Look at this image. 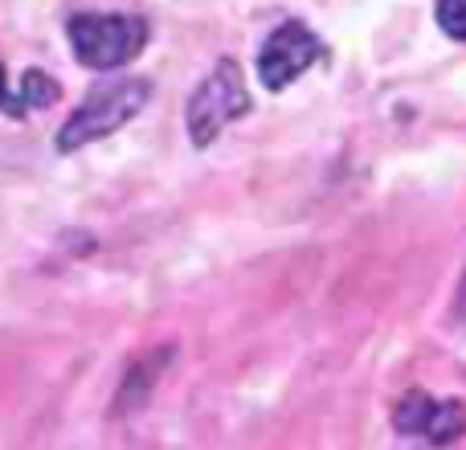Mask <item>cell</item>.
Here are the masks:
<instances>
[{
    "label": "cell",
    "mask_w": 466,
    "mask_h": 450,
    "mask_svg": "<svg viewBox=\"0 0 466 450\" xmlns=\"http://www.w3.org/2000/svg\"><path fill=\"white\" fill-rule=\"evenodd\" d=\"M147 95H152V87H147L144 78H123V82L98 87L95 95L62 123V131H57V139H54L57 152L70 156V152H78V148L95 144V139H106L111 131H119L123 123L144 111Z\"/></svg>",
    "instance_id": "cell-1"
},
{
    "label": "cell",
    "mask_w": 466,
    "mask_h": 450,
    "mask_svg": "<svg viewBox=\"0 0 466 450\" xmlns=\"http://www.w3.org/2000/svg\"><path fill=\"white\" fill-rule=\"evenodd\" d=\"M66 33L78 62L90 70H119L147 46V21L127 13H78Z\"/></svg>",
    "instance_id": "cell-2"
},
{
    "label": "cell",
    "mask_w": 466,
    "mask_h": 450,
    "mask_svg": "<svg viewBox=\"0 0 466 450\" xmlns=\"http://www.w3.org/2000/svg\"><path fill=\"white\" fill-rule=\"evenodd\" d=\"M249 111V90H246V78H241V66L233 57H221L218 66L209 70V78L193 90L188 98V139L197 148H209L221 131L229 128L233 119Z\"/></svg>",
    "instance_id": "cell-3"
},
{
    "label": "cell",
    "mask_w": 466,
    "mask_h": 450,
    "mask_svg": "<svg viewBox=\"0 0 466 450\" xmlns=\"http://www.w3.org/2000/svg\"><path fill=\"white\" fill-rule=\"evenodd\" d=\"M323 54V41L315 37L307 25L287 21L262 41V54H258V78L266 90H287L299 74H307Z\"/></svg>",
    "instance_id": "cell-4"
},
{
    "label": "cell",
    "mask_w": 466,
    "mask_h": 450,
    "mask_svg": "<svg viewBox=\"0 0 466 450\" xmlns=\"http://www.w3.org/2000/svg\"><path fill=\"white\" fill-rule=\"evenodd\" d=\"M172 353H177V348L164 344V348H152L144 361L131 364L127 377H123V385H119V397H115V414H131V410H139V405L152 397L156 381H160L164 369L172 364Z\"/></svg>",
    "instance_id": "cell-5"
},
{
    "label": "cell",
    "mask_w": 466,
    "mask_h": 450,
    "mask_svg": "<svg viewBox=\"0 0 466 450\" xmlns=\"http://www.w3.org/2000/svg\"><path fill=\"white\" fill-rule=\"evenodd\" d=\"M466 430V405L462 402H430L426 414V426H421V438L430 443L446 446V443H459Z\"/></svg>",
    "instance_id": "cell-6"
},
{
    "label": "cell",
    "mask_w": 466,
    "mask_h": 450,
    "mask_svg": "<svg viewBox=\"0 0 466 450\" xmlns=\"http://www.w3.org/2000/svg\"><path fill=\"white\" fill-rule=\"evenodd\" d=\"M57 82L49 78V74H41V70H29L21 78V95H16V107L21 111H41V107H54L57 103Z\"/></svg>",
    "instance_id": "cell-7"
},
{
    "label": "cell",
    "mask_w": 466,
    "mask_h": 450,
    "mask_svg": "<svg viewBox=\"0 0 466 450\" xmlns=\"http://www.w3.org/2000/svg\"><path fill=\"white\" fill-rule=\"evenodd\" d=\"M430 402H434V397H426V394H405V402L397 405V414H393V426L401 430V435H421Z\"/></svg>",
    "instance_id": "cell-8"
},
{
    "label": "cell",
    "mask_w": 466,
    "mask_h": 450,
    "mask_svg": "<svg viewBox=\"0 0 466 450\" xmlns=\"http://www.w3.org/2000/svg\"><path fill=\"white\" fill-rule=\"evenodd\" d=\"M434 16H438V25H442L446 37L466 41V0H438Z\"/></svg>",
    "instance_id": "cell-9"
},
{
    "label": "cell",
    "mask_w": 466,
    "mask_h": 450,
    "mask_svg": "<svg viewBox=\"0 0 466 450\" xmlns=\"http://www.w3.org/2000/svg\"><path fill=\"white\" fill-rule=\"evenodd\" d=\"M451 320L459 323V328H466V271L459 279V291H454V303H451Z\"/></svg>",
    "instance_id": "cell-10"
},
{
    "label": "cell",
    "mask_w": 466,
    "mask_h": 450,
    "mask_svg": "<svg viewBox=\"0 0 466 450\" xmlns=\"http://www.w3.org/2000/svg\"><path fill=\"white\" fill-rule=\"evenodd\" d=\"M0 107H5V111H13V98H8V90H5V66H0Z\"/></svg>",
    "instance_id": "cell-11"
}]
</instances>
